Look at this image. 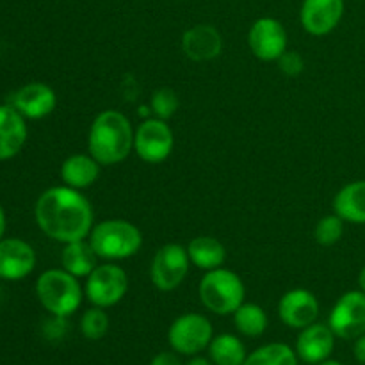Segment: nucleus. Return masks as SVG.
I'll use <instances>...</instances> for the list:
<instances>
[{
    "mask_svg": "<svg viewBox=\"0 0 365 365\" xmlns=\"http://www.w3.org/2000/svg\"><path fill=\"white\" fill-rule=\"evenodd\" d=\"M39 230L57 242L82 241L95 227V212L81 191L68 185H56L41 192L34 207Z\"/></svg>",
    "mask_w": 365,
    "mask_h": 365,
    "instance_id": "obj_1",
    "label": "nucleus"
},
{
    "mask_svg": "<svg viewBox=\"0 0 365 365\" xmlns=\"http://www.w3.org/2000/svg\"><path fill=\"white\" fill-rule=\"evenodd\" d=\"M134 128L120 110L107 109L96 114L89 127L88 150L102 166L120 164L134 150Z\"/></svg>",
    "mask_w": 365,
    "mask_h": 365,
    "instance_id": "obj_2",
    "label": "nucleus"
},
{
    "mask_svg": "<svg viewBox=\"0 0 365 365\" xmlns=\"http://www.w3.org/2000/svg\"><path fill=\"white\" fill-rule=\"evenodd\" d=\"M88 241L98 259L114 262L134 257L143 246V234L127 220H103L91 228Z\"/></svg>",
    "mask_w": 365,
    "mask_h": 365,
    "instance_id": "obj_3",
    "label": "nucleus"
},
{
    "mask_svg": "<svg viewBox=\"0 0 365 365\" xmlns=\"http://www.w3.org/2000/svg\"><path fill=\"white\" fill-rule=\"evenodd\" d=\"M36 296L53 317H68L81 309L84 289L66 269H48L36 282Z\"/></svg>",
    "mask_w": 365,
    "mask_h": 365,
    "instance_id": "obj_4",
    "label": "nucleus"
},
{
    "mask_svg": "<svg viewBox=\"0 0 365 365\" xmlns=\"http://www.w3.org/2000/svg\"><path fill=\"white\" fill-rule=\"evenodd\" d=\"M203 307L217 316L234 314L245 303L246 287L237 273L225 267L207 271L198 285Z\"/></svg>",
    "mask_w": 365,
    "mask_h": 365,
    "instance_id": "obj_5",
    "label": "nucleus"
},
{
    "mask_svg": "<svg viewBox=\"0 0 365 365\" xmlns=\"http://www.w3.org/2000/svg\"><path fill=\"white\" fill-rule=\"evenodd\" d=\"M128 274L121 266L113 262L100 264L86 278L84 294L93 307L109 309L127 296Z\"/></svg>",
    "mask_w": 365,
    "mask_h": 365,
    "instance_id": "obj_6",
    "label": "nucleus"
},
{
    "mask_svg": "<svg viewBox=\"0 0 365 365\" xmlns=\"http://www.w3.org/2000/svg\"><path fill=\"white\" fill-rule=\"evenodd\" d=\"M214 339V328L209 317L189 312L177 317L168 330V341L173 351L185 356H195L209 348Z\"/></svg>",
    "mask_w": 365,
    "mask_h": 365,
    "instance_id": "obj_7",
    "label": "nucleus"
},
{
    "mask_svg": "<svg viewBox=\"0 0 365 365\" xmlns=\"http://www.w3.org/2000/svg\"><path fill=\"white\" fill-rule=\"evenodd\" d=\"M189 266L191 260H189L187 248L177 242H170L160 246L153 255L150 264V280L160 292H171L180 287L182 282L185 280Z\"/></svg>",
    "mask_w": 365,
    "mask_h": 365,
    "instance_id": "obj_8",
    "label": "nucleus"
},
{
    "mask_svg": "<svg viewBox=\"0 0 365 365\" xmlns=\"http://www.w3.org/2000/svg\"><path fill=\"white\" fill-rule=\"evenodd\" d=\"M175 135L166 120L146 118L134 132V152L148 164H160L171 155Z\"/></svg>",
    "mask_w": 365,
    "mask_h": 365,
    "instance_id": "obj_9",
    "label": "nucleus"
},
{
    "mask_svg": "<svg viewBox=\"0 0 365 365\" xmlns=\"http://www.w3.org/2000/svg\"><path fill=\"white\" fill-rule=\"evenodd\" d=\"M328 327L335 337L356 341L365 334V292L348 291L337 299L328 317Z\"/></svg>",
    "mask_w": 365,
    "mask_h": 365,
    "instance_id": "obj_10",
    "label": "nucleus"
},
{
    "mask_svg": "<svg viewBox=\"0 0 365 365\" xmlns=\"http://www.w3.org/2000/svg\"><path fill=\"white\" fill-rule=\"evenodd\" d=\"M248 46L260 61H278L287 50V31L277 18L262 16L252 24L248 31Z\"/></svg>",
    "mask_w": 365,
    "mask_h": 365,
    "instance_id": "obj_11",
    "label": "nucleus"
},
{
    "mask_svg": "<svg viewBox=\"0 0 365 365\" xmlns=\"http://www.w3.org/2000/svg\"><path fill=\"white\" fill-rule=\"evenodd\" d=\"M344 7V0H303L299 7L302 27L317 38L330 34L341 24Z\"/></svg>",
    "mask_w": 365,
    "mask_h": 365,
    "instance_id": "obj_12",
    "label": "nucleus"
},
{
    "mask_svg": "<svg viewBox=\"0 0 365 365\" xmlns=\"http://www.w3.org/2000/svg\"><path fill=\"white\" fill-rule=\"evenodd\" d=\"M278 317L289 328L303 330L319 317V302L316 294L307 289H292L278 302Z\"/></svg>",
    "mask_w": 365,
    "mask_h": 365,
    "instance_id": "obj_13",
    "label": "nucleus"
},
{
    "mask_svg": "<svg viewBox=\"0 0 365 365\" xmlns=\"http://www.w3.org/2000/svg\"><path fill=\"white\" fill-rule=\"evenodd\" d=\"M36 267V252L18 237L0 241V280L16 282L29 277Z\"/></svg>",
    "mask_w": 365,
    "mask_h": 365,
    "instance_id": "obj_14",
    "label": "nucleus"
},
{
    "mask_svg": "<svg viewBox=\"0 0 365 365\" xmlns=\"http://www.w3.org/2000/svg\"><path fill=\"white\" fill-rule=\"evenodd\" d=\"M11 106L25 120H41L53 113L57 106V95L45 82H29L14 93Z\"/></svg>",
    "mask_w": 365,
    "mask_h": 365,
    "instance_id": "obj_15",
    "label": "nucleus"
},
{
    "mask_svg": "<svg viewBox=\"0 0 365 365\" xmlns=\"http://www.w3.org/2000/svg\"><path fill=\"white\" fill-rule=\"evenodd\" d=\"M335 348V334L328 324L312 323L296 339V355L305 364H321L330 359Z\"/></svg>",
    "mask_w": 365,
    "mask_h": 365,
    "instance_id": "obj_16",
    "label": "nucleus"
},
{
    "mask_svg": "<svg viewBox=\"0 0 365 365\" xmlns=\"http://www.w3.org/2000/svg\"><path fill=\"white\" fill-rule=\"evenodd\" d=\"M182 50L191 61L207 63V61L220 57L221 50H223V38L212 25H192L182 36Z\"/></svg>",
    "mask_w": 365,
    "mask_h": 365,
    "instance_id": "obj_17",
    "label": "nucleus"
},
{
    "mask_svg": "<svg viewBox=\"0 0 365 365\" xmlns=\"http://www.w3.org/2000/svg\"><path fill=\"white\" fill-rule=\"evenodd\" d=\"M25 118L13 106H0V160H9L21 152L27 141Z\"/></svg>",
    "mask_w": 365,
    "mask_h": 365,
    "instance_id": "obj_18",
    "label": "nucleus"
},
{
    "mask_svg": "<svg viewBox=\"0 0 365 365\" xmlns=\"http://www.w3.org/2000/svg\"><path fill=\"white\" fill-rule=\"evenodd\" d=\"M102 164L91 153H73L61 164V180L77 191L88 189L98 180Z\"/></svg>",
    "mask_w": 365,
    "mask_h": 365,
    "instance_id": "obj_19",
    "label": "nucleus"
},
{
    "mask_svg": "<svg viewBox=\"0 0 365 365\" xmlns=\"http://www.w3.org/2000/svg\"><path fill=\"white\" fill-rule=\"evenodd\" d=\"M334 210L346 223L365 225V180L346 184L335 195Z\"/></svg>",
    "mask_w": 365,
    "mask_h": 365,
    "instance_id": "obj_20",
    "label": "nucleus"
},
{
    "mask_svg": "<svg viewBox=\"0 0 365 365\" xmlns=\"http://www.w3.org/2000/svg\"><path fill=\"white\" fill-rule=\"evenodd\" d=\"M189 260L192 266H196L202 271H212L217 267H223L227 262V248L220 239L212 235H198L191 239L187 245Z\"/></svg>",
    "mask_w": 365,
    "mask_h": 365,
    "instance_id": "obj_21",
    "label": "nucleus"
},
{
    "mask_svg": "<svg viewBox=\"0 0 365 365\" xmlns=\"http://www.w3.org/2000/svg\"><path fill=\"white\" fill-rule=\"evenodd\" d=\"M61 264L63 269L73 274L77 278H88L98 266V255L95 253L89 241H73L64 245L63 253H61Z\"/></svg>",
    "mask_w": 365,
    "mask_h": 365,
    "instance_id": "obj_22",
    "label": "nucleus"
},
{
    "mask_svg": "<svg viewBox=\"0 0 365 365\" xmlns=\"http://www.w3.org/2000/svg\"><path fill=\"white\" fill-rule=\"evenodd\" d=\"M209 356L216 365H245L246 348L241 339L232 334H221L209 344Z\"/></svg>",
    "mask_w": 365,
    "mask_h": 365,
    "instance_id": "obj_23",
    "label": "nucleus"
},
{
    "mask_svg": "<svg viewBox=\"0 0 365 365\" xmlns=\"http://www.w3.org/2000/svg\"><path fill=\"white\" fill-rule=\"evenodd\" d=\"M232 316H234L235 330L250 339L264 335V331L267 330V324H269L266 310L257 303H242Z\"/></svg>",
    "mask_w": 365,
    "mask_h": 365,
    "instance_id": "obj_24",
    "label": "nucleus"
},
{
    "mask_svg": "<svg viewBox=\"0 0 365 365\" xmlns=\"http://www.w3.org/2000/svg\"><path fill=\"white\" fill-rule=\"evenodd\" d=\"M245 365H298V355L284 342H271L250 353Z\"/></svg>",
    "mask_w": 365,
    "mask_h": 365,
    "instance_id": "obj_25",
    "label": "nucleus"
},
{
    "mask_svg": "<svg viewBox=\"0 0 365 365\" xmlns=\"http://www.w3.org/2000/svg\"><path fill=\"white\" fill-rule=\"evenodd\" d=\"M109 316L100 307H91L81 317V331L89 341H100L109 331Z\"/></svg>",
    "mask_w": 365,
    "mask_h": 365,
    "instance_id": "obj_26",
    "label": "nucleus"
},
{
    "mask_svg": "<svg viewBox=\"0 0 365 365\" xmlns=\"http://www.w3.org/2000/svg\"><path fill=\"white\" fill-rule=\"evenodd\" d=\"M344 223L346 221L339 217L337 214L321 217L316 225V230H314V237L321 246L337 245L344 235Z\"/></svg>",
    "mask_w": 365,
    "mask_h": 365,
    "instance_id": "obj_27",
    "label": "nucleus"
},
{
    "mask_svg": "<svg viewBox=\"0 0 365 365\" xmlns=\"http://www.w3.org/2000/svg\"><path fill=\"white\" fill-rule=\"evenodd\" d=\"M178 107H180V100L171 88H159L150 100V109H152L153 116L160 118V120L168 121L170 118H173Z\"/></svg>",
    "mask_w": 365,
    "mask_h": 365,
    "instance_id": "obj_28",
    "label": "nucleus"
},
{
    "mask_svg": "<svg viewBox=\"0 0 365 365\" xmlns=\"http://www.w3.org/2000/svg\"><path fill=\"white\" fill-rule=\"evenodd\" d=\"M277 63L278 66H280V70L284 71L285 75H289V77H296V75L302 73L303 68H305L303 57L299 56L298 52H289V50H285V52L282 53V57Z\"/></svg>",
    "mask_w": 365,
    "mask_h": 365,
    "instance_id": "obj_29",
    "label": "nucleus"
},
{
    "mask_svg": "<svg viewBox=\"0 0 365 365\" xmlns=\"http://www.w3.org/2000/svg\"><path fill=\"white\" fill-rule=\"evenodd\" d=\"M150 365H182V362H180V359L175 355V353L163 351V353H159V355L153 356Z\"/></svg>",
    "mask_w": 365,
    "mask_h": 365,
    "instance_id": "obj_30",
    "label": "nucleus"
},
{
    "mask_svg": "<svg viewBox=\"0 0 365 365\" xmlns=\"http://www.w3.org/2000/svg\"><path fill=\"white\" fill-rule=\"evenodd\" d=\"M353 353H355V359L359 360L360 364L365 365V334L360 335L355 341V348H353Z\"/></svg>",
    "mask_w": 365,
    "mask_h": 365,
    "instance_id": "obj_31",
    "label": "nucleus"
},
{
    "mask_svg": "<svg viewBox=\"0 0 365 365\" xmlns=\"http://www.w3.org/2000/svg\"><path fill=\"white\" fill-rule=\"evenodd\" d=\"M4 232H6V214H4L2 205H0V241L4 239Z\"/></svg>",
    "mask_w": 365,
    "mask_h": 365,
    "instance_id": "obj_32",
    "label": "nucleus"
},
{
    "mask_svg": "<svg viewBox=\"0 0 365 365\" xmlns=\"http://www.w3.org/2000/svg\"><path fill=\"white\" fill-rule=\"evenodd\" d=\"M187 365H212V364H210V360L203 359V356H196L195 355V359L189 360Z\"/></svg>",
    "mask_w": 365,
    "mask_h": 365,
    "instance_id": "obj_33",
    "label": "nucleus"
},
{
    "mask_svg": "<svg viewBox=\"0 0 365 365\" xmlns=\"http://www.w3.org/2000/svg\"><path fill=\"white\" fill-rule=\"evenodd\" d=\"M359 287H360V291L365 292V266L362 267V271H360V274H359Z\"/></svg>",
    "mask_w": 365,
    "mask_h": 365,
    "instance_id": "obj_34",
    "label": "nucleus"
},
{
    "mask_svg": "<svg viewBox=\"0 0 365 365\" xmlns=\"http://www.w3.org/2000/svg\"><path fill=\"white\" fill-rule=\"evenodd\" d=\"M317 365H342V364L337 362V360H324V362H321Z\"/></svg>",
    "mask_w": 365,
    "mask_h": 365,
    "instance_id": "obj_35",
    "label": "nucleus"
}]
</instances>
